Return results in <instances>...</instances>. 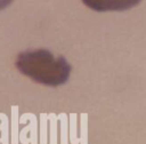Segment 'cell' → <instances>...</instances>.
Instances as JSON below:
<instances>
[{
	"label": "cell",
	"mask_w": 146,
	"mask_h": 144,
	"mask_svg": "<svg viewBox=\"0 0 146 144\" xmlns=\"http://www.w3.org/2000/svg\"><path fill=\"white\" fill-rule=\"evenodd\" d=\"M15 66L33 81L49 87L65 83L71 74L72 66L64 56L55 57L47 49L26 50L17 55Z\"/></svg>",
	"instance_id": "cell-1"
},
{
	"label": "cell",
	"mask_w": 146,
	"mask_h": 144,
	"mask_svg": "<svg viewBox=\"0 0 146 144\" xmlns=\"http://www.w3.org/2000/svg\"><path fill=\"white\" fill-rule=\"evenodd\" d=\"M141 0H82V2L96 11H122L137 6Z\"/></svg>",
	"instance_id": "cell-2"
},
{
	"label": "cell",
	"mask_w": 146,
	"mask_h": 144,
	"mask_svg": "<svg viewBox=\"0 0 146 144\" xmlns=\"http://www.w3.org/2000/svg\"><path fill=\"white\" fill-rule=\"evenodd\" d=\"M11 1H13V0H0V10L3 9V8H6Z\"/></svg>",
	"instance_id": "cell-3"
}]
</instances>
